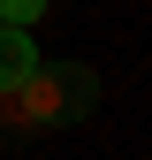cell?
<instances>
[{
	"instance_id": "cell-2",
	"label": "cell",
	"mask_w": 152,
	"mask_h": 160,
	"mask_svg": "<svg viewBox=\"0 0 152 160\" xmlns=\"http://www.w3.org/2000/svg\"><path fill=\"white\" fill-rule=\"evenodd\" d=\"M38 76V46H31V31H0V92H23Z\"/></svg>"
},
{
	"instance_id": "cell-1",
	"label": "cell",
	"mask_w": 152,
	"mask_h": 160,
	"mask_svg": "<svg viewBox=\"0 0 152 160\" xmlns=\"http://www.w3.org/2000/svg\"><path fill=\"white\" fill-rule=\"evenodd\" d=\"M91 107H99V76L84 61H38V76L23 84L31 130H69V122H84Z\"/></svg>"
},
{
	"instance_id": "cell-3",
	"label": "cell",
	"mask_w": 152,
	"mask_h": 160,
	"mask_svg": "<svg viewBox=\"0 0 152 160\" xmlns=\"http://www.w3.org/2000/svg\"><path fill=\"white\" fill-rule=\"evenodd\" d=\"M46 15V0H0V31H31Z\"/></svg>"
},
{
	"instance_id": "cell-4",
	"label": "cell",
	"mask_w": 152,
	"mask_h": 160,
	"mask_svg": "<svg viewBox=\"0 0 152 160\" xmlns=\"http://www.w3.org/2000/svg\"><path fill=\"white\" fill-rule=\"evenodd\" d=\"M0 130H8V137H23V130H31V114H23V92H0Z\"/></svg>"
}]
</instances>
